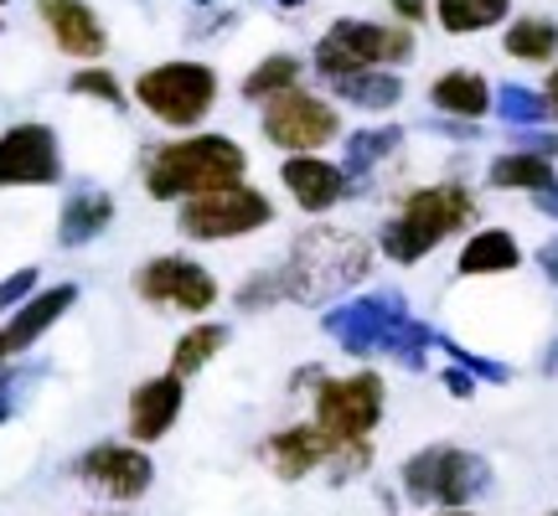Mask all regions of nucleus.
I'll return each mask as SVG.
<instances>
[{
	"label": "nucleus",
	"mask_w": 558,
	"mask_h": 516,
	"mask_svg": "<svg viewBox=\"0 0 558 516\" xmlns=\"http://www.w3.org/2000/svg\"><path fill=\"white\" fill-rule=\"evenodd\" d=\"M378 243L357 233V228H337L326 218H311L300 228L284 258H279V284H284V305H337L357 284L373 279L378 269Z\"/></svg>",
	"instance_id": "f257e3e1"
},
{
	"label": "nucleus",
	"mask_w": 558,
	"mask_h": 516,
	"mask_svg": "<svg viewBox=\"0 0 558 516\" xmlns=\"http://www.w3.org/2000/svg\"><path fill=\"white\" fill-rule=\"evenodd\" d=\"M311 418L320 423V434L331 439V465L326 476L331 486H347V480H362L373 470V455H378V429L388 418V378L378 367H357V372H320L316 388H311Z\"/></svg>",
	"instance_id": "f03ea898"
},
{
	"label": "nucleus",
	"mask_w": 558,
	"mask_h": 516,
	"mask_svg": "<svg viewBox=\"0 0 558 516\" xmlns=\"http://www.w3.org/2000/svg\"><path fill=\"white\" fill-rule=\"evenodd\" d=\"M481 222V197L465 186L460 176L445 181H424V186H409L393 212L378 222V254L399 269H414L424 258L445 248V243L465 238L471 228Z\"/></svg>",
	"instance_id": "7ed1b4c3"
},
{
	"label": "nucleus",
	"mask_w": 558,
	"mask_h": 516,
	"mask_svg": "<svg viewBox=\"0 0 558 516\" xmlns=\"http://www.w3.org/2000/svg\"><path fill=\"white\" fill-rule=\"evenodd\" d=\"M248 181V145L222 130H186V135L156 139L145 156H140V186L150 201H192L202 192H218Z\"/></svg>",
	"instance_id": "20e7f679"
},
{
	"label": "nucleus",
	"mask_w": 558,
	"mask_h": 516,
	"mask_svg": "<svg viewBox=\"0 0 558 516\" xmlns=\"http://www.w3.org/2000/svg\"><path fill=\"white\" fill-rule=\"evenodd\" d=\"M492 486H497L492 459L450 439L418 444L414 455L399 459V496L414 512H465L492 496Z\"/></svg>",
	"instance_id": "39448f33"
},
{
	"label": "nucleus",
	"mask_w": 558,
	"mask_h": 516,
	"mask_svg": "<svg viewBox=\"0 0 558 516\" xmlns=\"http://www.w3.org/2000/svg\"><path fill=\"white\" fill-rule=\"evenodd\" d=\"M222 99V73L202 58H166L140 67L130 83V103L145 120H156L160 130H202L213 120V109Z\"/></svg>",
	"instance_id": "423d86ee"
},
{
	"label": "nucleus",
	"mask_w": 558,
	"mask_h": 516,
	"mask_svg": "<svg viewBox=\"0 0 558 516\" xmlns=\"http://www.w3.org/2000/svg\"><path fill=\"white\" fill-rule=\"evenodd\" d=\"M418 58V32L403 21H367V16H337L311 47V73L320 83H337L347 73L367 67H409Z\"/></svg>",
	"instance_id": "0eeeda50"
},
{
	"label": "nucleus",
	"mask_w": 558,
	"mask_h": 516,
	"mask_svg": "<svg viewBox=\"0 0 558 516\" xmlns=\"http://www.w3.org/2000/svg\"><path fill=\"white\" fill-rule=\"evenodd\" d=\"M279 207L254 181H233L218 192H202L192 201H177V233L186 243H239L275 228Z\"/></svg>",
	"instance_id": "6e6552de"
},
{
	"label": "nucleus",
	"mask_w": 558,
	"mask_h": 516,
	"mask_svg": "<svg viewBox=\"0 0 558 516\" xmlns=\"http://www.w3.org/2000/svg\"><path fill=\"white\" fill-rule=\"evenodd\" d=\"M130 290H135V299L140 305H150V310L202 320V316L218 310L222 279L192 254H150L145 263H135Z\"/></svg>",
	"instance_id": "1a4fd4ad"
},
{
	"label": "nucleus",
	"mask_w": 558,
	"mask_h": 516,
	"mask_svg": "<svg viewBox=\"0 0 558 516\" xmlns=\"http://www.w3.org/2000/svg\"><path fill=\"white\" fill-rule=\"evenodd\" d=\"M259 135L264 145H275L279 156H311V150H331L347 135V120H341V103L331 94H316V88H290L259 109Z\"/></svg>",
	"instance_id": "9d476101"
},
{
	"label": "nucleus",
	"mask_w": 558,
	"mask_h": 516,
	"mask_svg": "<svg viewBox=\"0 0 558 516\" xmlns=\"http://www.w3.org/2000/svg\"><path fill=\"white\" fill-rule=\"evenodd\" d=\"M414 316L409 310V295L403 290H367V295H347L337 305L320 310V331L331 336V346H341L347 357L357 361H378L388 352V341L403 320Z\"/></svg>",
	"instance_id": "9b49d317"
},
{
	"label": "nucleus",
	"mask_w": 558,
	"mask_h": 516,
	"mask_svg": "<svg viewBox=\"0 0 558 516\" xmlns=\"http://www.w3.org/2000/svg\"><path fill=\"white\" fill-rule=\"evenodd\" d=\"M73 480H78L83 491L114 501V506H135L156 486V459L135 439H99V444H88L73 459Z\"/></svg>",
	"instance_id": "f8f14e48"
},
{
	"label": "nucleus",
	"mask_w": 558,
	"mask_h": 516,
	"mask_svg": "<svg viewBox=\"0 0 558 516\" xmlns=\"http://www.w3.org/2000/svg\"><path fill=\"white\" fill-rule=\"evenodd\" d=\"M68 156L62 135L47 120H16L0 130V192H41L62 186Z\"/></svg>",
	"instance_id": "ddd939ff"
},
{
	"label": "nucleus",
	"mask_w": 558,
	"mask_h": 516,
	"mask_svg": "<svg viewBox=\"0 0 558 516\" xmlns=\"http://www.w3.org/2000/svg\"><path fill=\"white\" fill-rule=\"evenodd\" d=\"M78 279H58V284H37L21 299L11 316H0V361H21L41 336H52L62 320L78 305Z\"/></svg>",
	"instance_id": "4468645a"
},
{
	"label": "nucleus",
	"mask_w": 558,
	"mask_h": 516,
	"mask_svg": "<svg viewBox=\"0 0 558 516\" xmlns=\"http://www.w3.org/2000/svg\"><path fill=\"white\" fill-rule=\"evenodd\" d=\"M181 408H186V378H177L171 367L156 378H140L124 397V439L150 450L181 423Z\"/></svg>",
	"instance_id": "2eb2a0df"
},
{
	"label": "nucleus",
	"mask_w": 558,
	"mask_h": 516,
	"mask_svg": "<svg viewBox=\"0 0 558 516\" xmlns=\"http://www.w3.org/2000/svg\"><path fill=\"white\" fill-rule=\"evenodd\" d=\"M37 21L62 58H73V62L109 58V26L94 11V0H37Z\"/></svg>",
	"instance_id": "dca6fc26"
},
{
	"label": "nucleus",
	"mask_w": 558,
	"mask_h": 516,
	"mask_svg": "<svg viewBox=\"0 0 558 516\" xmlns=\"http://www.w3.org/2000/svg\"><path fill=\"white\" fill-rule=\"evenodd\" d=\"M279 186H284V197L295 201V212H305V218H326V212H337L347 201V171L326 150L284 156L279 160Z\"/></svg>",
	"instance_id": "f3484780"
},
{
	"label": "nucleus",
	"mask_w": 558,
	"mask_h": 516,
	"mask_svg": "<svg viewBox=\"0 0 558 516\" xmlns=\"http://www.w3.org/2000/svg\"><path fill=\"white\" fill-rule=\"evenodd\" d=\"M331 439L320 434L316 418H300V423H284V429H275V434L259 444V459L264 470L275 480H284V486H295V480H311L320 476L326 465H331Z\"/></svg>",
	"instance_id": "a211bd4d"
},
{
	"label": "nucleus",
	"mask_w": 558,
	"mask_h": 516,
	"mask_svg": "<svg viewBox=\"0 0 558 516\" xmlns=\"http://www.w3.org/2000/svg\"><path fill=\"white\" fill-rule=\"evenodd\" d=\"M403 150V124H367L341 135V171H347V201L373 197L378 176L393 165V156Z\"/></svg>",
	"instance_id": "6ab92c4d"
},
{
	"label": "nucleus",
	"mask_w": 558,
	"mask_h": 516,
	"mask_svg": "<svg viewBox=\"0 0 558 516\" xmlns=\"http://www.w3.org/2000/svg\"><path fill=\"white\" fill-rule=\"evenodd\" d=\"M424 99H429V114L481 124V120H492L497 83L486 78V73H476V67H445V73H435V78H429Z\"/></svg>",
	"instance_id": "aec40b11"
},
{
	"label": "nucleus",
	"mask_w": 558,
	"mask_h": 516,
	"mask_svg": "<svg viewBox=\"0 0 558 516\" xmlns=\"http://www.w3.org/2000/svg\"><path fill=\"white\" fill-rule=\"evenodd\" d=\"M114 218H120L114 192H104V186H73L58 207V248L78 254L88 243H99L114 228Z\"/></svg>",
	"instance_id": "412c9836"
},
{
	"label": "nucleus",
	"mask_w": 558,
	"mask_h": 516,
	"mask_svg": "<svg viewBox=\"0 0 558 516\" xmlns=\"http://www.w3.org/2000/svg\"><path fill=\"white\" fill-rule=\"evenodd\" d=\"M522 243L512 228H471L465 243L456 254V274L460 279H501L522 269Z\"/></svg>",
	"instance_id": "4be33fe9"
},
{
	"label": "nucleus",
	"mask_w": 558,
	"mask_h": 516,
	"mask_svg": "<svg viewBox=\"0 0 558 516\" xmlns=\"http://www.w3.org/2000/svg\"><path fill=\"white\" fill-rule=\"evenodd\" d=\"M331 88V99L352 114H393L403 103V78L399 67H367V73H347L337 83H320Z\"/></svg>",
	"instance_id": "5701e85b"
},
{
	"label": "nucleus",
	"mask_w": 558,
	"mask_h": 516,
	"mask_svg": "<svg viewBox=\"0 0 558 516\" xmlns=\"http://www.w3.org/2000/svg\"><path fill=\"white\" fill-rule=\"evenodd\" d=\"M558 181V160L538 156V150H522V145H507L501 156L486 160V186L492 192H522V197H533V192H548Z\"/></svg>",
	"instance_id": "b1692460"
},
{
	"label": "nucleus",
	"mask_w": 558,
	"mask_h": 516,
	"mask_svg": "<svg viewBox=\"0 0 558 516\" xmlns=\"http://www.w3.org/2000/svg\"><path fill=\"white\" fill-rule=\"evenodd\" d=\"M228 341H233V325H228V320L202 316V320H192L177 341H171V361H166V367H171L177 378L192 382L197 372H207V367L228 352Z\"/></svg>",
	"instance_id": "393cba45"
},
{
	"label": "nucleus",
	"mask_w": 558,
	"mask_h": 516,
	"mask_svg": "<svg viewBox=\"0 0 558 516\" xmlns=\"http://www.w3.org/2000/svg\"><path fill=\"white\" fill-rule=\"evenodd\" d=\"M305 73H311V58H300V52H264V58L243 73L239 99L254 103V109H264L269 99H279V94L300 88V83H305Z\"/></svg>",
	"instance_id": "a878e982"
},
{
	"label": "nucleus",
	"mask_w": 558,
	"mask_h": 516,
	"mask_svg": "<svg viewBox=\"0 0 558 516\" xmlns=\"http://www.w3.org/2000/svg\"><path fill=\"white\" fill-rule=\"evenodd\" d=\"M501 52L512 62H533V67H554L558 62V21L543 11H522L501 26Z\"/></svg>",
	"instance_id": "bb28decb"
},
{
	"label": "nucleus",
	"mask_w": 558,
	"mask_h": 516,
	"mask_svg": "<svg viewBox=\"0 0 558 516\" xmlns=\"http://www.w3.org/2000/svg\"><path fill=\"white\" fill-rule=\"evenodd\" d=\"M518 11V0H435V26L445 37H486L501 32Z\"/></svg>",
	"instance_id": "cd10ccee"
},
{
	"label": "nucleus",
	"mask_w": 558,
	"mask_h": 516,
	"mask_svg": "<svg viewBox=\"0 0 558 516\" xmlns=\"http://www.w3.org/2000/svg\"><path fill=\"white\" fill-rule=\"evenodd\" d=\"M68 94H73V99H88V103H104V109H114V114L130 109V88H124V78L109 62H78L73 78H68Z\"/></svg>",
	"instance_id": "c85d7f7f"
},
{
	"label": "nucleus",
	"mask_w": 558,
	"mask_h": 516,
	"mask_svg": "<svg viewBox=\"0 0 558 516\" xmlns=\"http://www.w3.org/2000/svg\"><path fill=\"white\" fill-rule=\"evenodd\" d=\"M492 114L507 130H538V124H548V99H543V88H527V83H497Z\"/></svg>",
	"instance_id": "c756f323"
},
{
	"label": "nucleus",
	"mask_w": 558,
	"mask_h": 516,
	"mask_svg": "<svg viewBox=\"0 0 558 516\" xmlns=\"http://www.w3.org/2000/svg\"><path fill=\"white\" fill-rule=\"evenodd\" d=\"M435 352H445V357L456 361V367H465L476 382H486V388H507V382L518 378L507 361L486 357V352H476V346H465V341H456L450 331H435Z\"/></svg>",
	"instance_id": "7c9ffc66"
},
{
	"label": "nucleus",
	"mask_w": 558,
	"mask_h": 516,
	"mask_svg": "<svg viewBox=\"0 0 558 516\" xmlns=\"http://www.w3.org/2000/svg\"><path fill=\"white\" fill-rule=\"evenodd\" d=\"M429 352H435V325H424V320L409 316L399 331H393L383 357L393 361V367H403V372H424V367H429Z\"/></svg>",
	"instance_id": "2f4dec72"
},
{
	"label": "nucleus",
	"mask_w": 558,
	"mask_h": 516,
	"mask_svg": "<svg viewBox=\"0 0 558 516\" xmlns=\"http://www.w3.org/2000/svg\"><path fill=\"white\" fill-rule=\"evenodd\" d=\"M275 305H284L279 263L275 269H254V274L239 279V290H233V310H243V316H264V310H275Z\"/></svg>",
	"instance_id": "473e14b6"
},
{
	"label": "nucleus",
	"mask_w": 558,
	"mask_h": 516,
	"mask_svg": "<svg viewBox=\"0 0 558 516\" xmlns=\"http://www.w3.org/2000/svg\"><path fill=\"white\" fill-rule=\"evenodd\" d=\"M37 284H41V269H37V263H21V269H11V274L0 279V316H11V310H16V305L32 295Z\"/></svg>",
	"instance_id": "72a5a7b5"
},
{
	"label": "nucleus",
	"mask_w": 558,
	"mask_h": 516,
	"mask_svg": "<svg viewBox=\"0 0 558 516\" xmlns=\"http://www.w3.org/2000/svg\"><path fill=\"white\" fill-rule=\"evenodd\" d=\"M32 372H21L16 361H0V429L16 418V403H21V388H26Z\"/></svg>",
	"instance_id": "f704fd0d"
},
{
	"label": "nucleus",
	"mask_w": 558,
	"mask_h": 516,
	"mask_svg": "<svg viewBox=\"0 0 558 516\" xmlns=\"http://www.w3.org/2000/svg\"><path fill=\"white\" fill-rule=\"evenodd\" d=\"M388 11H393V21H403V26H429L435 21V0H388Z\"/></svg>",
	"instance_id": "c9c22d12"
},
{
	"label": "nucleus",
	"mask_w": 558,
	"mask_h": 516,
	"mask_svg": "<svg viewBox=\"0 0 558 516\" xmlns=\"http://www.w3.org/2000/svg\"><path fill=\"white\" fill-rule=\"evenodd\" d=\"M439 388H445V393L456 397V403H465V397H476L481 382L471 378L465 367H456V361H450V367H439Z\"/></svg>",
	"instance_id": "e433bc0d"
},
{
	"label": "nucleus",
	"mask_w": 558,
	"mask_h": 516,
	"mask_svg": "<svg viewBox=\"0 0 558 516\" xmlns=\"http://www.w3.org/2000/svg\"><path fill=\"white\" fill-rule=\"evenodd\" d=\"M512 145H522V150H538V156L558 160V130H512Z\"/></svg>",
	"instance_id": "4c0bfd02"
},
{
	"label": "nucleus",
	"mask_w": 558,
	"mask_h": 516,
	"mask_svg": "<svg viewBox=\"0 0 558 516\" xmlns=\"http://www.w3.org/2000/svg\"><path fill=\"white\" fill-rule=\"evenodd\" d=\"M533 263L543 269V279H548V284H558V238H543L538 248H533Z\"/></svg>",
	"instance_id": "58836bf2"
},
{
	"label": "nucleus",
	"mask_w": 558,
	"mask_h": 516,
	"mask_svg": "<svg viewBox=\"0 0 558 516\" xmlns=\"http://www.w3.org/2000/svg\"><path fill=\"white\" fill-rule=\"evenodd\" d=\"M533 212L548 218V222H558V181L548 186V192H533Z\"/></svg>",
	"instance_id": "ea45409f"
},
{
	"label": "nucleus",
	"mask_w": 558,
	"mask_h": 516,
	"mask_svg": "<svg viewBox=\"0 0 558 516\" xmlns=\"http://www.w3.org/2000/svg\"><path fill=\"white\" fill-rule=\"evenodd\" d=\"M538 88H543V99H548V120L558 124V62H554V67H548V78H543Z\"/></svg>",
	"instance_id": "a19ab883"
},
{
	"label": "nucleus",
	"mask_w": 558,
	"mask_h": 516,
	"mask_svg": "<svg viewBox=\"0 0 558 516\" xmlns=\"http://www.w3.org/2000/svg\"><path fill=\"white\" fill-rule=\"evenodd\" d=\"M543 372H548V378H558V341L543 352Z\"/></svg>",
	"instance_id": "79ce46f5"
},
{
	"label": "nucleus",
	"mask_w": 558,
	"mask_h": 516,
	"mask_svg": "<svg viewBox=\"0 0 558 516\" xmlns=\"http://www.w3.org/2000/svg\"><path fill=\"white\" fill-rule=\"evenodd\" d=\"M279 11H305V5H311V0H275Z\"/></svg>",
	"instance_id": "37998d69"
},
{
	"label": "nucleus",
	"mask_w": 558,
	"mask_h": 516,
	"mask_svg": "<svg viewBox=\"0 0 558 516\" xmlns=\"http://www.w3.org/2000/svg\"><path fill=\"white\" fill-rule=\"evenodd\" d=\"M424 516H476V506H465V512H424Z\"/></svg>",
	"instance_id": "c03bdc74"
},
{
	"label": "nucleus",
	"mask_w": 558,
	"mask_h": 516,
	"mask_svg": "<svg viewBox=\"0 0 558 516\" xmlns=\"http://www.w3.org/2000/svg\"><path fill=\"white\" fill-rule=\"evenodd\" d=\"M192 5H197V11H207V5H218V0H192Z\"/></svg>",
	"instance_id": "a18cd8bd"
},
{
	"label": "nucleus",
	"mask_w": 558,
	"mask_h": 516,
	"mask_svg": "<svg viewBox=\"0 0 558 516\" xmlns=\"http://www.w3.org/2000/svg\"><path fill=\"white\" fill-rule=\"evenodd\" d=\"M543 516H558V506H548V512H543Z\"/></svg>",
	"instance_id": "49530a36"
},
{
	"label": "nucleus",
	"mask_w": 558,
	"mask_h": 516,
	"mask_svg": "<svg viewBox=\"0 0 558 516\" xmlns=\"http://www.w3.org/2000/svg\"><path fill=\"white\" fill-rule=\"evenodd\" d=\"M0 32H5V16H0Z\"/></svg>",
	"instance_id": "de8ad7c7"
},
{
	"label": "nucleus",
	"mask_w": 558,
	"mask_h": 516,
	"mask_svg": "<svg viewBox=\"0 0 558 516\" xmlns=\"http://www.w3.org/2000/svg\"><path fill=\"white\" fill-rule=\"evenodd\" d=\"M0 5H11V0H0Z\"/></svg>",
	"instance_id": "09e8293b"
},
{
	"label": "nucleus",
	"mask_w": 558,
	"mask_h": 516,
	"mask_svg": "<svg viewBox=\"0 0 558 516\" xmlns=\"http://www.w3.org/2000/svg\"><path fill=\"white\" fill-rule=\"evenodd\" d=\"M114 516H124V512H114Z\"/></svg>",
	"instance_id": "8fccbe9b"
}]
</instances>
